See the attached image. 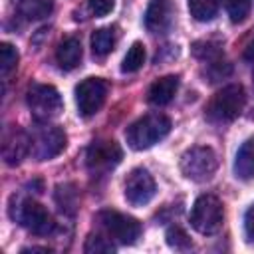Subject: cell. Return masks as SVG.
I'll use <instances>...</instances> for the list:
<instances>
[{
  "label": "cell",
  "instance_id": "cell-1",
  "mask_svg": "<svg viewBox=\"0 0 254 254\" xmlns=\"http://www.w3.org/2000/svg\"><path fill=\"white\" fill-rule=\"evenodd\" d=\"M171 131V119L163 113H149L143 115L141 119L133 121L127 131H125V139L127 145L135 151H143L153 147L155 143H159L161 139H165Z\"/></svg>",
  "mask_w": 254,
  "mask_h": 254
},
{
  "label": "cell",
  "instance_id": "cell-2",
  "mask_svg": "<svg viewBox=\"0 0 254 254\" xmlns=\"http://www.w3.org/2000/svg\"><path fill=\"white\" fill-rule=\"evenodd\" d=\"M246 105V91L240 83H230L216 91L208 101L204 115L210 123H230L234 121Z\"/></svg>",
  "mask_w": 254,
  "mask_h": 254
},
{
  "label": "cell",
  "instance_id": "cell-3",
  "mask_svg": "<svg viewBox=\"0 0 254 254\" xmlns=\"http://www.w3.org/2000/svg\"><path fill=\"white\" fill-rule=\"evenodd\" d=\"M67 137L64 129L50 121H38L30 131V155L36 161H50L65 149Z\"/></svg>",
  "mask_w": 254,
  "mask_h": 254
},
{
  "label": "cell",
  "instance_id": "cell-4",
  "mask_svg": "<svg viewBox=\"0 0 254 254\" xmlns=\"http://www.w3.org/2000/svg\"><path fill=\"white\" fill-rule=\"evenodd\" d=\"M10 216L12 220H16L20 226H24L28 232L32 234H38V236H48L54 232L56 228V222L52 218V214L36 200L32 198H22L18 200V206L16 202L12 200V206H10Z\"/></svg>",
  "mask_w": 254,
  "mask_h": 254
},
{
  "label": "cell",
  "instance_id": "cell-5",
  "mask_svg": "<svg viewBox=\"0 0 254 254\" xmlns=\"http://www.w3.org/2000/svg\"><path fill=\"white\" fill-rule=\"evenodd\" d=\"M218 169V157L214 149L196 145L183 153L181 157V173L192 183H206L214 177Z\"/></svg>",
  "mask_w": 254,
  "mask_h": 254
},
{
  "label": "cell",
  "instance_id": "cell-6",
  "mask_svg": "<svg viewBox=\"0 0 254 254\" xmlns=\"http://www.w3.org/2000/svg\"><path fill=\"white\" fill-rule=\"evenodd\" d=\"M224 222L222 202L214 194H200L190 208V226L204 236L216 234Z\"/></svg>",
  "mask_w": 254,
  "mask_h": 254
},
{
  "label": "cell",
  "instance_id": "cell-7",
  "mask_svg": "<svg viewBox=\"0 0 254 254\" xmlns=\"http://www.w3.org/2000/svg\"><path fill=\"white\" fill-rule=\"evenodd\" d=\"M26 101L36 121H52L64 109L60 91L48 83H34L26 93Z\"/></svg>",
  "mask_w": 254,
  "mask_h": 254
},
{
  "label": "cell",
  "instance_id": "cell-8",
  "mask_svg": "<svg viewBox=\"0 0 254 254\" xmlns=\"http://www.w3.org/2000/svg\"><path fill=\"white\" fill-rule=\"evenodd\" d=\"M97 220L105 228L107 236L119 244H133L141 236V222L119 210H111V208L101 210Z\"/></svg>",
  "mask_w": 254,
  "mask_h": 254
},
{
  "label": "cell",
  "instance_id": "cell-9",
  "mask_svg": "<svg viewBox=\"0 0 254 254\" xmlns=\"http://www.w3.org/2000/svg\"><path fill=\"white\" fill-rule=\"evenodd\" d=\"M123 159V151L117 141L113 139H97L87 147L85 165L93 175L107 173L115 169Z\"/></svg>",
  "mask_w": 254,
  "mask_h": 254
},
{
  "label": "cell",
  "instance_id": "cell-10",
  "mask_svg": "<svg viewBox=\"0 0 254 254\" xmlns=\"http://www.w3.org/2000/svg\"><path fill=\"white\" fill-rule=\"evenodd\" d=\"M107 81L101 77H87L83 81L77 83L75 87V103H77V111L83 117H91L95 115L107 97Z\"/></svg>",
  "mask_w": 254,
  "mask_h": 254
},
{
  "label": "cell",
  "instance_id": "cell-11",
  "mask_svg": "<svg viewBox=\"0 0 254 254\" xmlns=\"http://www.w3.org/2000/svg\"><path fill=\"white\" fill-rule=\"evenodd\" d=\"M157 192V185H155V179L151 177V173L143 167H137L133 169L129 175H127V181H125V198L129 204L133 206H143L147 202L153 200Z\"/></svg>",
  "mask_w": 254,
  "mask_h": 254
},
{
  "label": "cell",
  "instance_id": "cell-12",
  "mask_svg": "<svg viewBox=\"0 0 254 254\" xmlns=\"http://www.w3.org/2000/svg\"><path fill=\"white\" fill-rule=\"evenodd\" d=\"M30 155V133L12 127L2 137V157L6 165H20L22 159Z\"/></svg>",
  "mask_w": 254,
  "mask_h": 254
},
{
  "label": "cell",
  "instance_id": "cell-13",
  "mask_svg": "<svg viewBox=\"0 0 254 254\" xmlns=\"http://www.w3.org/2000/svg\"><path fill=\"white\" fill-rule=\"evenodd\" d=\"M171 26V4L169 0H151L145 10V28L153 34H163Z\"/></svg>",
  "mask_w": 254,
  "mask_h": 254
},
{
  "label": "cell",
  "instance_id": "cell-14",
  "mask_svg": "<svg viewBox=\"0 0 254 254\" xmlns=\"http://www.w3.org/2000/svg\"><path fill=\"white\" fill-rule=\"evenodd\" d=\"M177 89H179V77L177 75H165V77H159L151 83V87L147 91V99H149V103L163 107V105L173 101Z\"/></svg>",
  "mask_w": 254,
  "mask_h": 254
},
{
  "label": "cell",
  "instance_id": "cell-15",
  "mask_svg": "<svg viewBox=\"0 0 254 254\" xmlns=\"http://www.w3.org/2000/svg\"><path fill=\"white\" fill-rule=\"evenodd\" d=\"M56 62L62 69H75L81 62V42L77 38H65L56 50Z\"/></svg>",
  "mask_w": 254,
  "mask_h": 254
},
{
  "label": "cell",
  "instance_id": "cell-16",
  "mask_svg": "<svg viewBox=\"0 0 254 254\" xmlns=\"http://www.w3.org/2000/svg\"><path fill=\"white\" fill-rule=\"evenodd\" d=\"M234 175L240 181L254 179V137L246 139L234 157Z\"/></svg>",
  "mask_w": 254,
  "mask_h": 254
},
{
  "label": "cell",
  "instance_id": "cell-17",
  "mask_svg": "<svg viewBox=\"0 0 254 254\" xmlns=\"http://www.w3.org/2000/svg\"><path fill=\"white\" fill-rule=\"evenodd\" d=\"M12 6L26 20H42L52 14L54 0H12Z\"/></svg>",
  "mask_w": 254,
  "mask_h": 254
},
{
  "label": "cell",
  "instance_id": "cell-18",
  "mask_svg": "<svg viewBox=\"0 0 254 254\" xmlns=\"http://www.w3.org/2000/svg\"><path fill=\"white\" fill-rule=\"evenodd\" d=\"M115 46V30L113 28H99L91 34V52L97 58L111 54Z\"/></svg>",
  "mask_w": 254,
  "mask_h": 254
},
{
  "label": "cell",
  "instance_id": "cell-19",
  "mask_svg": "<svg viewBox=\"0 0 254 254\" xmlns=\"http://www.w3.org/2000/svg\"><path fill=\"white\" fill-rule=\"evenodd\" d=\"M220 0H189V12L196 22H210L218 12Z\"/></svg>",
  "mask_w": 254,
  "mask_h": 254
},
{
  "label": "cell",
  "instance_id": "cell-20",
  "mask_svg": "<svg viewBox=\"0 0 254 254\" xmlns=\"http://www.w3.org/2000/svg\"><path fill=\"white\" fill-rule=\"evenodd\" d=\"M143 64H145V46H143L141 42H135V44L127 50V54H125V58H123L121 71H123V73H135V71H139V69L143 67Z\"/></svg>",
  "mask_w": 254,
  "mask_h": 254
},
{
  "label": "cell",
  "instance_id": "cell-21",
  "mask_svg": "<svg viewBox=\"0 0 254 254\" xmlns=\"http://www.w3.org/2000/svg\"><path fill=\"white\" fill-rule=\"evenodd\" d=\"M56 202L64 212H73L77 206V190L73 185H60L56 189Z\"/></svg>",
  "mask_w": 254,
  "mask_h": 254
},
{
  "label": "cell",
  "instance_id": "cell-22",
  "mask_svg": "<svg viewBox=\"0 0 254 254\" xmlns=\"http://www.w3.org/2000/svg\"><path fill=\"white\" fill-rule=\"evenodd\" d=\"M192 52H194V56L198 60H204L208 64L222 60V48L216 42H196L192 46Z\"/></svg>",
  "mask_w": 254,
  "mask_h": 254
},
{
  "label": "cell",
  "instance_id": "cell-23",
  "mask_svg": "<svg viewBox=\"0 0 254 254\" xmlns=\"http://www.w3.org/2000/svg\"><path fill=\"white\" fill-rule=\"evenodd\" d=\"M83 252L87 254H107V252H115V244L101 236V234H89L87 240H85V246H83Z\"/></svg>",
  "mask_w": 254,
  "mask_h": 254
},
{
  "label": "cell",
  "instance_id": "cell-24",
  "mask_svg": "<svg viewBox=\"0 0 254 254\" xmlns=\"http://www.w3.org/2000/svg\"><path fill=\"white\" fill-rule=\"evenodd\" d=\"M224 4H226V12L230 16V22L240 24L246 20L250 6H252V0H224Z\"/></svg>",
  "mask_w": 254,
  "mask_h": 254
},
{
  "label": "cell",
  "instance_id": "cell-25",
  "mask_svg": "<svg viewBox=\"0 0 254 254\" xmlns=\"http://www.w3.org/2000/svg\"><path fill=\"white\" fill-rule=\"evenodd\" d=\"M165 238H167V244H169L171 248H175V250H187V248H190V246H192V244H190L189 234H187L181 226H177V224L167 228Z\"/></svg>",
  "mask_w": 254,
  "mask_h": 254
},
{
  "label": "cell",
  "instance_id": "cell-26",
  "mask_svg": "<svg viewBox=\"0 0 254 254\" xmlns=\"http://www.w3.org/2000/svg\"><path fill=\"white\" fill-rule=\"evenodd\" d=\"M16 65H18V52L12 44L4 42L0 46V71H2V75H8Z\"/></svg>",
  "mask_w": 254,
  "mask_h": 254
},
{
  "label": "cell",
  "instance_id": "cell-27",
  "mask_svg": "<svg viewBox=\"0 0 254 254\" xmlns=\"http://www.w3.org/2000/svg\"><path fill=\"white\" fill-rule=\"evenodd\" d=\"M113 6H115L113 0H87V8H89V12H91L93 16H97V18H103V16L111 14Z\"/></svg>",
  "mask_w": 254,
  "mask_h": 254
},
{
  "label": "cell",
  "instance_id": "cell-28",
  "mask_svg": "<svg viewBox=\"0 0 254 254\" xmlns=\"http://www.w3.org/2000/svg\"><path fill=\"white\" fill-rule=\"evenodd\" d=\"M244 232H246L248 242H254V204L244 214Z\"/></svg>",
  "mask_w": 254,
  "mask_h": 254
},
{
  "label": "cell",
  "instance_id": "cell-29",
  "mask_svg": "<svg viewBox=\"0 0 254 254\" xmlns=\"http://www.w3.org/2000/svg\"><path fill=\"white\" fill-rule=\"evenodd\" d=\"M242 58H244L246 62H254V36H252V40L246 44V48H244V52H242Z\"/></svg>",
  "mask_w": 254,
  "mask_h": 254
},
{
  "label": "cell",
  "instance_id": "cell-30",
  "mask_svg": "<svg viewBox=\"0 0 254 254\" xmlns=\"http://www.w3.org/2000/svg\"><path fill=\"white\" fill-rule=\"evenodd\" d=\"M22 252H50V248H44V246H30V248H24Z\"/></svg>",
  "mask_w": 254,
  "mask_h": 254
}]
</instances>
